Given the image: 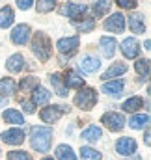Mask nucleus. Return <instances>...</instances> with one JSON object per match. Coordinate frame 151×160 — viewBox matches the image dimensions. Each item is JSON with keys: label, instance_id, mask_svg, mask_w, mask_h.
I'll return each mask as SVG.
<instances>
[{"label": "nucleus", "instance_id": "obj_18", "mask_svg": "<svg viewBox=\"0 0 151 160\" xmlns=\"http://www.w3.org/2000/svg\"><path fill=\"white\" fill-rule=\"evenodd\" d=\"M129 28L133 34H144L146 30V24H144V17L140 13H133L129 17Z\"/></svg>", "mask_w": 151, "mask_h": 160}, {"label": "nucleus", "instance_id": "obj_21", "mask_svg": "<svg viewBox=\"0 0 151 160\" xmlns=\"http://www.w3.org/2000/svg\"><path fill=\"white\" fill-rule=\"evenodd\" d=\"M101 136H103V130L97 127V125H90L86 130H82V140H86V142H90V143H93V142H97V140H101Z\"/></svg>", "mask_w": 151, "mask_h": 160}, {"label": "nucleus", "instance_id": "obj_41", "mask_svg": "<svg viewBox=\"0 0 151 160\" xmlns=\"http://www.w3.org/2000/svg\"><path fill=\"white\" fill-rule=\"evenodd\" d=\"M149 47H151V43H149V39H148L146 43H144V48H146V50H149Z\"/></svg>", "mask_w": 151, "mask_h": 160}, {"label": "nucleus", "instance_id": "obj_7", "mask_svg": "<svg viewBox=\"0 0 151 160\" xmlns=\"http://www.w3.org/2000/svg\"><path fill=\"white\" fill-rule=\"evenodd\" d=\"M0 138H2V142L8 143V145H21L26 136H24V130H23V128H9V130L2 132Z\"/></svg>", "mask_w": 151, "mask_h": 160}, {"label": "nucleus", "instance_id": "obj_8", "mask_svg": "<svg viewBox=\"0 0 151 160\" xmlns=\"http://www.w3.org/2000/svg\"><path fill=\"white\" fill-rule=\"evenodd\" d=\"M116 151L123 157H129V155H134L136 153V140L134 138H129V136H123L116 142Z\"/></svg>", "mask_w": 151, "mask_h": 160}, {"label": "nucleus", "instance_id": "obj_30", "mask_svg": "<svg viewBox=\"0 0 151 160\" xmlns=\"http://www.w3.org/2000/svg\"><path fill=\"white\" fill-rule=\"evenodd\" d=\"M80 158L82 160H101V153L97 149H93V147L84 145V147H80Z\"/></svg>", "mask_w": 151, "mask_h": 160}, {"label": "nucleus", "instance_id": "obj_29", "mask_svg": "<svg viewBox=\"0 0 151 160\" xmlns=\"http://www.w3.org/2000/svg\"><path fill=\"white\" fill-rule=\"evenodd\" d=\"M50 80V84H52V88L56 89V93L60 95V97H67V88L62 84V75H58V73H54V75H50L49 77Z\"/></svg>", "mask_w": 151, "mask_h": 160}, {"label": "nucleus", "instance_id": "obj_2", "mask_svg": "<svg viewBox=\"0 0 151 160\" xmlns=\"http://www.w3.org/2000/svg\"><path fill=\"white\" fill-rule=\"evenodd\" d=\"M32 52H34V56H38V60L41 62H47L49 58H50V52H52V43L49 39V36L47 34H43V32H38V34H34V38H32Z\"/></svg>", "mask_w": 151, "mask_h": 160}, {"label": "nucleus", "instance_id": "obj_26", "mask_svg": "<svg viewBox=\"0 0 151 160\" xmlns=\"http://www.w3.org/2000/svg\"><path fill=\"white\" fill-rule=\"evenodd\" d=\"M13 19H15L13 9H11L9 6H4V8L0 9V28H8V26H11V24H13Z\"/></svg>", "mask_w": 151, "mask_h": 160}, {"label": "nucleus", "instance_id": "obj_9", "mask_svg": "<svg viewBox=\"0 0 151 160\" xmlns=\"http://www.w3.org/2000/svg\"><path fill=\"white\" fill-rule=\"evenodd\" d=\"M121 52L127 60H133V58H138L140 54V45L134 38H127V39L121 41Z\"/></svg>", "mask_w": 151, "mask_h": 160}, {"label": "nucleus", "instance_id": "obj_17", "mask_svg": "<svg viewBox=\"0 0 151 160\" xmlns=\"http://www.w3.org/2000/svg\"><path fill=\"white\" fill-rule=\"evenodd\" d=\"M99 47H101V52H103V56H107V58H112L114 52H116V47H117V43L114 38H108V36H103L101 39H99Z\"/></svg>", "mask_w": 151, "mask_h": 160}, {"label": "nucleus", "instance_id": "obj_6", "mask_svg": "<svg viewBox=\"0 0 151 160\" xmlns=\"http://www.w3.org/2000/svg\"><path fill=\"white\" fill-rule=\"evenodd\" d=\"M105 30L108 32H114V34H121L125 30V17L121 13H112L107 21H105Z\"/></svg>", "mask_w": 151, "mask_h": 160}, {"label": "nucleus", "instance_id": "obj_12", "mask_svg": "<svg viewBox=\"0 0 151 160\" xmlns=\"http://www.w3.org/2000/svg\"><path fill=\"white\" fill-rule=\"evenodd\" d=\"M88 8L84 6V4H76V2H69V4H64L62 6V9H60V13L62 15H67V17H71L73 21H76L84 11H86Z\"/></svg>", "mask_w": 151, "mask_h": 160}, {"label": "nucleus", "instance_id": "obj_27", "mask_svg": "<svg viewBox=\"0 0 151 160\" xmlns=\"http://www.w3.org/2000/svg\"><path fill=\"white\" fill-rule=\"evenodd\" d=\"M15 91H17V84H15L13 78H2L0 80V95L2 97H8V95H11Z\"/></svg>", "mask_w": 151, "mask_h": 160}, {"label": "nucleus", "instance_id": "obj_16", "mask_svg": "<svg viewBox=\"0 0 151 160\" xmlns=\"http://www.w3.org/2000/svg\"><path fill=\"white\" fill-rule=\"evenodd\" d=\"M123 73H127V65H125L123 62H116V63H112V65L103 73L101 78L105 80V82H108L110 78H116V77H119V75H123Z\"/></svg>", "mask_w": 151, "mask_h": 160}, {"label": "nucleus", "instance_id": "obj_13", "mask_svg": "<svg viewBox=\"0 0 151 160\" xmlns=\"http://www.w3.org/2000/svg\"><path fill=\"white\" fill-rule=\"evenodd\" d=\"M123 88H125V82L121 78H117V80H112V82H105L101 89L110 97H119L123 93Z\"/></svg>", "mask_w": 151, "mask_h": 160}, {"label": "nucleus", "instance_id": "obj_20", "mask_svg": "<svg viewBox=\"0 0 151 160\" xmlns=\"http://www.w3.org/2000/svg\"><path fill=\"white\" fill-rule=\"evenodd\" d=\"M32 91H34V93H32V104H34V106H38V104H47V102H49V99H50L49 89L38 86V88L32 89Z\"/></svg>", "mask_w": 151, "mask_h": 160}, {"label": "nucleus", "instance_id": "obj_36", "mask_svg": "<svg viewBox=\"0 0 151 160\" xmlns=\"http://www.w3.org/2000/svg\"><path fill=\"white\" fill-rule=\"evenodd\" d=\"M116 4L123 9H134L136 8V0H116Z\"/></svg>", "mask_w": 151, "mask_h": 160}, {"label": "nucleus", "instance_id": "obj_15", "mask_svg": "<svg viewBox=\"0 0 151 160\" xmlns=\"http://www.w3.org/2000/svg\"><path fill=\"white\" fill-rule=\"evenodd\" d=\"M24 56L23 54H13V56H9L8 58V62H6V67H8V71L9 73H21L23 69H24Z\"/></svg>", "mask_w": 151, "mask_h": 160}, {"label": "nucleus", "instance_id": "obj_42", "mask_svg": "<svg viewBox=\"0 0 151 160\" xmlns=\"http://www.w3.org/2000/svg\"><path fill=\"white\" fill-rule=\"evenodd\" d=\"M41 160H52V158L50 157H45V158H41Z\"/></svg>", "mask_w": 151, "mask_h": 160}, {"label": "nucleus", "instance_id": "obj_35", "mask_svg": "<svg viewBox=\"0 0 151 160\" xmlns=\"http://www.w3.org/2000/svg\"><path fill=\"white\" fill-rule=\"evenodd\" d=\"M8 160H32V155L26 151H9Z\"/></svg>", "mask_w": 151, "mask_h": 160}, {"label": "nucleus", "instance_id": "obj_40", "mask_svg": "<svg viewBox=\"0 0 151 160\" xmlns=\"http://www.w3.org/2000/svg\"><path fill=\"white\" fill-rule=\"evenodd\" d=\"M6 104H8V99H6V97H0V108L6 106Z\"/></svg>", "mask_w": 151, "mask_h": 160}, {"label": "nucleus", "instance_id": "obj_31", "mask_svg": "<svg viewBox=\"0 0 151 160\" xmlns=\"http://www.w3.org/2000/svg\"><path fill=\"white\" fill-rule=\"evenodd\" d=\"M110 8H112V4H110L108 0H95L93 11H95V15H97V17H101V15L108 13V11H110Z\"/></svg>", "mask_w": 151, "mask_h": 160}, {"label": "nucleus", "instance_id": "obj_19", "mask_svg": "<svg viewBox=\"0 0 151 160\" xmlns=\"http://www.w3.org/2000/svg\"><path fill=\"white\" fill-rule=\"evenodd\" d=\"M144 106V99L142 97H129L123 104H121V108H123V112H129V114H134V112H138L140 108Z\"/></svg>", "mask_w": 151, "mask_h": 160}, {"label": "nucleus", "instance_id": "obj_34", "mask_svg": "<svg viewBox=\"0 0 151 160\" xmlns=\"http://www.w3.org/2000/svg\"><path fill=\"white\" fill-rule=\"evenodd\" d=\"M36 8H38L39 13H49L54 9V0H38Z\"/></svg>", "mask_w": 151, "mask_h": 160}, {"label": "nucleus", "instance_id": "obj_33", "mask_svg": "<svg viewBox=\"0 0 151 160\" xmlns=\"http://www.w3.org/2000/svg\"><path fill=\"white\" fill-rule=\"evenodd\" d=\"M134 69H136L138 75H142L144 78H148L149 77V60H138L136 65H134Z\"/></svg>", "mask_w": 151, "mask_h": 160}, {"label": "nucleus", "instance_id": "obj_4", "mask_svg": "<svg viewBox=\"0 0 151 160\" xmlns=\"http://www.w3.org/2000/svg\"><path fill=\"white\" fill-rule=\"evenodd\" d=\"M65 112H69V106H64V104H50V106H45L41 112H39V118L45 123H56Z\"/></svg>", "mask_w": 151, "mask_h": 160}, {"label": "nucleus", "instance_id": "obj_3", "mask_svg": "<svg viewBox=\"0 0 151 160\" xmlns=\"http://www.w3.org/2000/svg\"><path fill=\"white\" fill-rule=\"evenodd\" d=\"M75 104L82 110H91L97 104V91L93 88H82L75 97Z\"/></svg>", "mask_w": 151, "mask_h": 160}, {"label": "nucleus", "instance_id": "obj_11", "mask_svg": "<svg viewBox=\"0 0 151 160\" xmlns=\"http://www.w3.org/2000/svg\"><path fill=\"white\" fill-rule=\"evenodd\" d=\"M30 26L28 24H17L13 30H11V41L15 45H24L26 41L30 39Z\"/></svg>", "mask_w": 151, "mask_h": 160}, {"label": "nucleus", "instance_id": "obj_28", "mask_svg": "<svg viewBox=\"0 0 151 160\" xmlns=\"http://www.w3.org/2000/svg\"><path fill=\"white\" fill-rule=\"evenodd\" d=\"M56 158L58 160H76V155L73 153V149L65 143L56 147Z\"/></svg>", "mask_w": 151, "mask_h": 160}, {"label": "nucleus", "instance_id": "obj_32", "mask_svg": "<svg viewBox=\"0 0 151 160\" xmlns=\"http://www.w3.org/2000/svg\"><path fill=\"white\" fill-rule=\"evenodd\" d=\"M21 89L23 91H30V89H36L39 86V78L38 77H26V78H23L21 80Z\"/></svg>", "mask_w": 151, "mask_h": 160}, {"label": "nucleus", "instance_id": "obj_39", "mask_svg": "<svg viewBox=\"0 0 151 160\" xmlns=\"http://www.w3.org/2000/svg\"><path fill=\"white\" fill-rule=\"evenodd\" d=\"M144 142H146V145H149L151 142V134H149V128L146 127V134H144Z\"/></svg>", "mask_w": 151, "mask_h": 160}, {"label": "nucleus", "instance_id": "obj_1", "mask_svg": "<svg viewBox=\"0 0 151 160\" xmlns=\"http://www.w3.org/2000/svg\"><path fill=\"white\" fill-rule=\"evenodd\" d=\"M30 143L38 153H49L52 143V128L50 127H32L30 130Z\"/></svg>", "mask_w": 151, "mask_h": 160}, {"label": "nucleus", "instance_id": "obj_38", "mask_svg": "<svg viewBox=\"0 0 151 160\" xmlns=\"http://www.w3.org/2000/svg\"><path fill=\"white\" fill-rule=\"evenodd\" d=\"M32 4H34V0H17V6H19L21 9H30Z\"/></svg>", "mask_w": 151, "mask_h": 160}, {"label": "nucleus", "instance_id": "obj_5", "mask_svg": "<svg viewBox=\"0 0 151 160\" xmlns=\"http://www.w3.org/2000/svg\"><path fill=\"white\" fill-rule=\"evenodd\" d=\"M101 123H103L108 130L119 132V130L125 127V118H123L121 114H117V112H107V114L101 118Z\"/></svg>", "mask_w": 151, "mask_h": 160}, {"label": "nucleus", "instance_id": "obj_37", "mask_svg": "<svg viewBox=\"0 0 151 160\" xmlns=\"http://www.w3.org/2000/svg\"><path fill=\"white\" fill-rule=\"evenodd\" d=\"M21 104H23V110H24L26 114H34V112H36V106H34L30 101H24V99H23Z\"/></svg>", "mask_w": 151, "mask_h": 160}, {"label": "nucleus", "instance_id": "obj_24", "mask_svg": "<svg viewBox=\"0 0 151 160\" xmlns=\"http://www.w3.org/2000/svg\"><path fill=\"white\" fill-rule=\"evenodd\" d=\"M73 26L80 34H86V32H91L95 28V19L93 17H84L82 21H73Z\"/></svg>", "mask_w": 151, "mask_h": 160}, {"label": "nucleus", "instance_id": "obj_10", "mask_svg": "<svg viewBox=\"0 0 151 160\" xmlns=\"http://www.w3.org/2000/svg\"><path fill=\"white\" fill-rule=\"evenodd\" d=\"M78 43L80 38L78 36H71V38H62L56 43V48L62 52V54H73L76 48H78Z\"/></svg>", "mask_w": 151, "mask_h": 160}, {"label": "nucleus", "instance_id": "obj_22", "mask_svg": "<svg viewBox=\"0 0 151 160\" xmlns=\"http://www.w3.org/2000/svg\"><path fill=\"white\" fill-rule=\"evenodd\" d=\"M64 82H65V88H82L84 86V78L78 75V73H75V71H67L65 73V77H64Z\"/></svg>", "mask_w": 151, "mask_h": 160}, {"label": "nucleus", "instance_id": "obj_23", "mask_svg": "<svg viewBox=\"0 0 151 160\" xmlns=\"http://www.w3.org/2000/svg\"><path fill=\"white\" fill-rule=\"evenodd\" d=\"M2 118H4V121H8V123H11V125H24L23 114H21L19 110H15V108H8V110L2 114Z\"/></svg>", "mask_w": 151, "mask_h": 160}, {"label": "nucleus", "instance_id": "obj_14", "mask_svg": "<svg viewBox=\"0 0 151 160\" xmlns=\"http://www.w3.org/2000/svg\"><path fill=\"white\" fill-rule=\"evenodd\" d=\"M80 69L84 71V73H95L99 67H101V62H99V58L97 56H91V54H88V56H84L82 60H80Z\"/></svg>", "mask_w": 151, "mask_h": 160}, {"label": "nucleus", "instance_id": "obj_25", "mask_svg": "<svg viewBox=\"0 0 151 160\" xmlns=\"http://www.w3.org/2000/svg\"><path fill=\"white\" fill-rule=\"evenodd\" d=\"M148 125H149V116L148 114H136V116H133L129 119V127L134 128V130H140V128H144Z\"/></svg>", "mask_w": 151, "mask_h": 160}]
</instances>
